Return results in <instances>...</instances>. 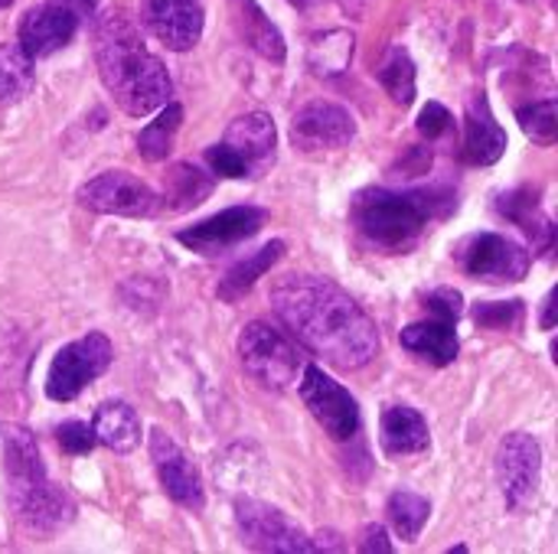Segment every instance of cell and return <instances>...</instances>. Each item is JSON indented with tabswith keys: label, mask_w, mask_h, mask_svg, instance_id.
Here are the masks:
<instances>
[{
	"label": "cell",
	"mask_w": 558,
	"mask_h": 554,
	"mask_svg": "<svg viewBox=\"0 0 558 554\" xmlns=\"http://www.w3.org/2000/svg\"><path fill=\"white\" fill-rule=\"evenodd\" d=\"M461 268L477 278V281H497V284H517L526 278L530 271V251L510 238V235H500V232H481V235H471L461 251Z\"/></svg>",
	"instance_id": "8"
},
{
	"label": "cell",
	"mask_w": 558,
	"mask_h": 554,
	"mask_svg": "<svg viewBox=\"0 0 558 554\" xmlns=\"http://www.w3.org/2000/svg\"><path fill=\"white\" fill-rule=\"evenodd\" d=\"M497 483L513 513H526L539 500L543 487V447L533 434H507L497 447Z\"/></svg>",
	"instance_id": "5"
},
{
	"label": "cell",
	"mask_w": 558,
	"mask_h": 554,
	"mask_svg": "<svg viewBox=\"0 0 558 554\" xmlns=\"http://www.w3.org/2000/svg\"><path fill=\"white\" fill-rule=\"evenodd\" d=\"M275 144H278V131L271 114L265 111H248L235 118L222 137V147H229L245 163L248 176H262L275 163Z\"/></svg>",
	"instance_id": "17"
},
{
	"label": "cell",
	"mask_w": 558,
	"mask_h": 554,
	"mask_svg": "<svg viewBox=\"0 0 558 554\" xmlns=\"http://www.w3.org/2000/svg\"><path fill=\"white\" fill-rule=\"evenodd\" d=\"M56 438H59V447L65 454H75V457L78 454H88L95 447V434H92V428L85 421H65V424H59Z\"/></svg>",
	"instance_id": "34"
},
{
	"label": "cell",
	"mask_w": 558,
	"mask_h": 554,
	"mask_svg": "<svg viewBox=\"0 0 558 554\" xmlns=\"http://www.w3.org/2000/svg\"><path fill=\"white\" fill-rule=\"evenodd\" d=\"M386 513H389V522H392L396 535L405 539V542H415V539L422 535V529L428 526L432 503H428L425 496L412 493V490H399V493L389 496Z\"/></svg>",
	"instance_id": "30"
},
{
	"label": "cell",
	"mask_w": 558,
	"mask_h": 554,
	"mask_svg": "<svg viewBox=\"0 0 558 554\" xmlns=\"http://www.w3.org/2000/svg\"><path fill=\"white\" fill-rule=\"evenodd\" d=\"M78 16L62 7V3H39L33 10H26V16L20 20V33H16V42L23 46V52L29 59H43V56H52L56 49L69 46L72 36L78 33Z\"/></svg>",
	"instance_id": "16"
},
{
	"label": "cell",
	"mask_w": 558,
	"mask_h": 554,
	"mask_svg": "<svg viewBox=\"0 0 558 554\" xmlns=\"http://www.w3.org/2000/svg\"><path fill=\"white\" fill-rule=\"evenodd\" d=\"M523 300H487V304H477L474 307V320L477 327H487V330H520L523 327Z\"/></svg>",
	"instance_id": "33"
},
{
	"label": "cell",
	"mask_w": 558,
	"mask_h": 554,
	"mask_svg": "<svg viewBox=\"0 0 558 554\" xmlns=\"http://www.w3.org/2000/svg\"><path fill=\"white\" fill-rule=\"evenodd\" d=\"M425 307H428L435 317L458 323V317H461V294H458L454 287H438V291H432V294L425 297Z\"/></svg>",
	"instance_id": "37"
},
{
	"label": "cell",
	"mask_w": 558,
	"mask_h": 554,
	"mask_svg": "<svg viewBox=\"0 0 558 554\" xmlns=\"http://www.w3.org/2000/svg\"><path fill=\"white\" fill-rule=\"evenodd\" d=\"M20 526L33 535H52L59 529H65L75 519V503L65 490L52 487L49 480L43 487H36L33 493L20 496L10 503Z\"/></svg>",
	"instance_id": "18"
},
{
	"label": "cell",
	"mask_w": 558,
	"mask_h": 554,
	"mask_svg": "<svg viewBox=\"0 0 558 554\" xmlns=\"http://www.w3.org/2000/svg\"><path fill=\"white\" fill-rule=\"evenodd\" d=\"M379 441L389 457H412L425 454L432 438H428V421L412 408V405H392L383 411L379 424Z\"/></svg>",
	"instance_id": "20"
},
{
	"label": "cell",
	"mask_w": 558,
	"mask_h": 554,
	"mask_svg": "<svg viewBox=\"0 0 558 554\" xmlns=\"http://www.w3.org/2000/svg\"><path fill=\"white\" fill-rule=\"evenodd\" d=\"M383 88L389 91V98L396 104H412L415 101V62L412 56L402 49V46H389L386 56L379 59V69H376Z\"/></svg>",
	"instance_id": "29"
},
{
	"label": "cell",
	"mask_w": 558,
	"mask_h": 554,
	"mask_svg": "<svg viewBox=\"0 0 558 554\" xmlns=\"http://www.w3.org/2000/svg\"><path fill=\"white\" fill-rule=\"evenodd\" d=\"M239 356H242L245 372L271 392L294 389L301 382L304 366H307L304 349L284 330H278L265 320H255L242 330Z\"/></svg>",
	"instance_id": "4"
},
{
	"label": "cell",
	"mask_w": 558,
	"mask_h": 554,
	"mask_svg": "<svg viewBox=\"0 0 558 554\" xmlns=\"http://www.w3.org/2000/svg\"><path fill=\"white\" fill-rule=\"evenodd\" d=\"M36 59L23 52L20 42H3L0 46V104H16L29 95L36 82Z\"/></svg>",
	"instance_id": "26"
},
{
	"label": "cell",
	"mask_w": 558,
	"mask_h": 554,
	"mask_svg": "<svg viewBox=\"0 0 558 554\" xmlns=\"http://www.w3.org/2000/svg\"><path fill=\"white\" fill-rule=\"evenodd\" d=\"M291 3H298V7H311V3H317V0H291Z\"/></svg>",
	"instance_id": "41"
},
{
	"label": "cell",
	"mask_w": 558,
	"mask_h": 554,
	"mask_svg": "<svg viewBox=\"0 0 558 554\" xmlns=\"http://www.w3.org/2000/svg\"><path fill=\"white\" fill-rule=\"evenodd\" d=\"M265 222H268L265 209H258V206H232V209H222V212L196 222L193 229L177 232V242L186 245L196 255L213 258V255H222V251L235 248L239 242L258 235Z\"/></svg>",
	"instance_id": "12"
},
{
	"label": "cell",
	"mask_w": 558,
	"mask_h": 554,
	"mask_svg": "<svg viewBox=\"0 0 558 554\" xmlns=\"http://www.w3.org/2000/svg\"><path fill=\"white\" fill-rule=\"evenodd\" d=\"M402 346L415 356H422L425 362L432 366H451L461 353V343H458V330L451 320H418V323H409L402 330Z\"/></svg>",
	"instance_id": "21"
},
{
	"label": "cell",
	"mask_w": 558,
	"mask_h": 554,
	"mask_svg": "<svg viewBox=\"0 0 558 554\" xmlns=\"http://www.w3.org/2000/svg\"><path fill=\"white\" fill-rule=\"evenodd\" d=\"M0 464H3L10 503L33 493L36 487H43L49 480L39 447H36V438L20 424H0Z\"/></svg>",
	"instance_id": "15"
},
{
	"label": "cell",
	"mask_w": 558,
	"mask_h": 554,
	"mask_svg": "<svg viewBox=\"0 0 558 554\" xmlns=\"http://www.w3.org/2000/svg\"><path fill=\"white\" fill-rule=\"evenodd\" d=\"M209 193H213V180L193 163H177L163 180V202L173 212L199 206Z\"/></svg>",
	"instance_id": "27"
},
{
	"label": "cell",
	"mask_w": 558,
	"mask_h": 554,
	"mask_svg": "<svg viewBox=\"0 0 558 554\" xmlns=\"http://www.w3.org/2000/svg\"><path fill=\"white\" fill-rule=\"evenodd\" d=\"M353 46H356V36L350 29H327V33H317L307 46V65L314 75L320 78H333V75H343L353 62Z\"/></svg>",
	"instance_id": "25"
},
{
	"label": "cell",
	"mask_w": 558,
	"mask_h": 554,
	"mask_svg": "<svg viewBox=\"0 0 558 554\" xmlns=\"http://www.w3.org/2000/svg\"><path fill=\"white\" fill-rule=\"evenodd\" d=\"M543 304H546L543 307V330H553L556 327V317H553V310H556V291H549V297Z\"/></svg>",
	"instance_id": "40"
},
{
	"label": "cell",
	"mask_w": 558,
	"mask_h": 554,
	"mask_svg": "<svg viewBox=\"0 0 558 554\" xmlns=\"http://www.w3.org/2000/svg\"><path fill=\"white\" fill-rule=\"evenodd\" d=\"M157 111H160V114L137 134V150H141V157L150 160V163L167 160V153L173 150L177 131H180V124H183V108H180V104L167 101V104L157 108Z\"/></svg>",
	"instance_id": "28"
},
{
	"label": "cell",
	"mask_w": 558,
	"mask_h": 554,
	"mask_svg": "<svg viewBox=\"0 0 558 554\" xmlns=\"http://www.w3.org/2000/svg\"><path fill=\"white\" fill-rule=\"evenodd\" d=\"M500 212L510 216L523 232H530L543 248L553 242V222L539 212V202H536V196H533L530 189H517V193L504 196Z\"/></svg>",
	"instance_id": "31"
},
{
	"label": "cell",
	"mask_w": 558,
	"mask_h": 554,
	"mask_svg": "<svg viewBox=\"0 0 558 554\" xmlns=\"http://www.w3.org/2000/svg\"><path fill=\"white\" fill-rule=\"evenodd\" d=\"M235 526L248 549L271 554H307L314 552V542L275 506H265L258 500H239L235 503Z\"/></svg>",
	"instance_id": "9"
},
{
	"label": "cell",
	"mask_w": 558,
	"mask_h": 554,
	"mask_svg": "<svg viewBox=\"0 0 558 554\" xmlns=\"http://www.w3.org/2000/svg\"><path fill=\"white\" fill-rule=\"evenodd\" d=\"M291 144L301 153H327L343 150L356 137V121L343 104L333 101H307L291 118Z\"/></svg>",
	"instance_id": "10"
},
{
	"label": "cell",
	"mask_w": 558,
	"mask_h": 554,
	"mask_svg": "<svg viewBox=\"0 0 558 554\" xmlns=\"http://www.w3.org/2000/svg\"><path fill=\"white\" fill-rule=\"evenodd\" d=\"M78 202L92 212H101V216H128V219H141V216H150L157 209V193L124 173V170H108V173H98L95 180H88L85 186H78Z\"/></svg>",
	"instance_id": "11"
},
{
	"label": "cell",
	"mask_w": 558,
	"mask_h": 554,
	"mask_svg": "<svg viewBox=\"0 0 558 554\" xmlns=\"http://www.w3.org/2000/svg\"><path fill=\"white\" fill-rule=\"evenodd\" d=\"M451 121L454 118H451V111L441 101H428L422 108V114H418V134L428 137V140H438V137H445L451 131Z\"/></svg>",
	"instance_id": "35"
},
{
	"label": "cell",
	"mask_w": 558,
	"mask_h": 554,
	"mask_svg": "<svg viewBox=\"0 0 558 554\" xmlns=\"http://www.w3.org/2000/svg\"><path fill=\"white\" fill-rule=\"evenodd\" d=\"M95 62L105 88L131 118H147L170 101L167 65L144 46L137 26L124 13H108L95 29Z\"/></svg>",
	"instance_id": "2"
},
{
	"label": "cell",
	"mask_w": 558,
	"mask_h": 554,
	"mask_svg": "<svg viewBox=\"0 0 558 554\" xmlns=\"http://www.w3.org/2000/svg\"><path fill=\"white\" fill-rule=\"evenodd\" d=\"M360 552L392 554V542L386 539V529H383V526H366V529H363V542H360Z\"/></svg>",
	"instance_id": "38"
},
{
	"label": "cell",
	"mask_w": 558,
	"mask_h": 554,
	"mask_svg": "<svg viewBox=\"0 0 558 554\" xmlns=\"http://www.w3.org/2000/svg\"><path fill=\"white\" fill-rule=\"evenodd\" d=\"M92 434H95V444H101L114 454H131L141 444V418L124 402H105L95 411Z\"/></svg>",
	"instance_id": "22"
},
{
	"label": "cell",
	"mask_w": 558,
	"mask_h": 554,
	"mask_svg": "<svg viewBox=\"0 0 558 554\" xmlns=\"http://www.w3.org/2000/svg\"><path fill=\"white\" fill-rule=\"evenodd\" d=\"M507 150V131L490 111V101L484 95H474L468 101L464 114V160L474 167H490Z\"/></svg>",
	"instance_id": "19"
},
{
	"label": "cell",
	"mask_w": 558,
	"mask_h": 554,
	"mask_svg": "<svg viewBox=\"0 0 558 554\" xmlns=\"http://www.w3.org/2000/svg\"><path fill=\"white\" fill-rule=\"evenodd\" d=\"M298 385H301V398L311 408L314 421L333 441H353L360 434V405L337 379H330L317 366H304Z\"/></svg>",
	"instance_id": "7"
},
{
	"label": "cell",
	"mask_w": 558,
	"mask_h": 554,
	"mask_svg": "<svg viewBox=\"0 0 558 554\" xmlns=\"http://www.w3.org/2000/svg\"><path fill=\"white\" fill-rule=\"evenodd\" d=\"M10 3H13V0H0V10H3V7H10Z\"/></svg>",
	"instance_id": "42"
},
{
	"label": "cell",
	"mask_w": 558,
	"mask_h": 554,
	"mask_svg": "<svg viewBox=\"0 0 558 554\" xmlns=\"http://www.w3.org/2000/svg\"><path fill=\"white\" fill-rule=\"evenodd\" d=\"M52 3H62V7H69L78 20H85V16H92L95 10H98V0H52Z\"/></svg>",
	"instance_id": "39"
},
{
	"label": "cell",
	"mask_w": 558,
	"mask_h": 554,
	"mask_svg": "<svg viewBox=\"0 0 558 554\" xmlns=\"http://www.w3.org/2000/svg\"><path fill=\"white\" fill-rule=\"evenodd\" d=\"M206 163H209V170H213L216 176H226V180H245V176H248L245 163H242L229 147H222V144H213V147L206 150Z\"/></svg>",
	"instance_id": "36"
},
{
	"label": "cell",
	"mask_w": 558,
	"mask_h": 554,
	"mask_svg": "<svg viewBox=\"0 0 558 554\" xmlns=\"http://www.w3.org/2000/svg\"><path fill=\"white\" fill-rule=\"evenodd\" d=\"M271 310L314 356L337 369H363L379 353V330L373 317L327 278H281L271 287Z\"/></svg>",
	"instance_id": "1"
},
{
	"label": "cell",
	"mask_w": 558,
	"mask_h": 554,
	"mask_svg": "<svg viewBox=\"0 0 558 554\" xmlns=\"http://www.w3.org/2000/svg\"><path fill=\"white\" fill-rule=\"evenodd\" d=\"M114 359V349H111V340L105 333H88L69 346H62L49 366V376H46V395L52 402H72L82 395V389L88 382H95L98 376L108 372Z\"/></svg>",
	"instance_id": "6"
},
{
	"label": "cell",
	"mask_w": 558,
	"mask_h": 554,
	"mask_svg": "<svg viewBox=\"0 0 558 554\" xmlns=\"http://www.w3.org/2000/svg\"><path fill=\"white\" fill-rule=\"evenodd\" d=\"M517 121L530 140L549 147L558 137V101L556 98H543V101L523 104V108H517Z\"/></svg>",
	"instance_id": "32"
},
{
	"label": "cell",
	"mask_w": 558,
	"mask_h": 554,
	"mask_svg": "<svg viewBox=\"0 0 558 554\" xmlns=\"http://www.w3.org/2000/svg\"><path fill=\"white\" fill-rule=\"evenodd\" d=\"M203 0H144V26L173 52L193 49L203 36Z\"/></svg>",
	"instance_id": "14"
},
{
	"label": "cell",
	"mask_w": 558,
	"mask_h": 554,
	"mask_svg": "<svg viewBox=\"0 0 558 554\" xmlns=\"http://www.w3.org/2000/svg\"><path fill=\"white\" fill-rule=\"evenodd\" d=\"M150 460L157 467V477H160V487L163 493L190 509V513H199L206 506V490H203V480L193 467V460L183 454V447L167 434V431H150Z\"/></svg>",
	"instance_id": "13"
},
{
	"label": "cell",
	"mask_w": 558,
	"mask_h": 554,
	"mask_svg": "<svg viewBox=\"0 0 558 554\" xmlns=\"http://www.w3.org/2000/svg\"><path fill=\"white\" fill-rule=\"evenodd\" d=\"M229 3H232V16H235L239 33L245 36V42L258 56H265L271 62H281L284 59V39H281L278 26L265 16V10L255 0H229Z\"/></svg>",
	"instance_id": "24"
},
{
	"label": "cell",
	"mask_w": 558,
	"mask_h": 554,
	"mask_svg": "<svg viewBox=\"0 0 558 554\" xmlns=\"http://www.w3.org/2000/svg\"><path fill=\"white\" fill-rule=\"evenodd\" d=\"M281 255H284V242H268L265 248H258V251L245 255L242 261H235V264L226 271V278L219 281V297H222L226 304L242 300V297L258 284V278H262L265 271H271V268L281 261Z\"/></svg>",
	"instance_id": "23"
},
{
	"label": "cell",
	"mask_w": 558,
	"mask_h": 554,
	"mask_svg": "<svg viewBox=\"0 0 558 554\" xmlns=\"http://www.w3.org/2000/svg\"><path fill=\"white\" fill-rule=\"evenodd\" d=\"M435 216V199L422 189L396 193V189H366L353 199L350 219L356 232L383 251H409L425 235Z\"/></svg>",
	"instance_id": "3"
}]
</instances>
